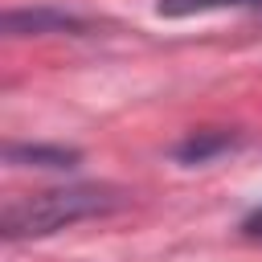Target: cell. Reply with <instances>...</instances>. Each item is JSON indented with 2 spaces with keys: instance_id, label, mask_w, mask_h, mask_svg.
<instances>
[{
  "instance_id": "obj_3",
  "label": "cell",
  "mask_w": 262,
  "mask_h": 262,
  "mask_svg": "<svg viewBox=\"0 0 262 262\" xmlns=\"http://www.w3.org/2000/svg\"><path fill=\"white\" fill-rule=\"evenodd\" d=\"M4 160L12 168H53V172H66V168H78L82 151L78 147H61V143H8Z\"/></svg>"
},
{
  "instance_id": "obj_4",
  "label": "cell",
  "mask_w": 262,
  "mask_h": 262,
  "mask_svg": "<svg viewBox=\"0 0 262 262\" xmlns=\"http://www.w3.org/2000/svg\"><path fill=\"white\" fill-rule=\"evenodd\" d=\"M237 131H225V127H205V131H192L188 139H180L176 143V160L180 164H188V168H196V164H209L213 156H221V151H229V147H237Z\"/></svg>"
},
{
  "instance_id": "obj_6",
  "label": "cell",
  "mask_w": 262,
  "mask_h": 262,
  "mask_svg": "<svg viewBox=\"0 0 262 262\" xmlns=\"http://www.w3.org/2000/svg\"><path fill=\"white\" fill-rule=\"evenodd\" d=\"M242 229H246L250 237H262V205H258L254 213H246V221H242Z\"/></svg>"
},
{
  "instance_id": "obj_5",
  "label": "cell",
  "mask_w": 262,
  "mask_h": 262,
  "mask_svg": "<svg viewBox=\"0 0 262 262\" xmlns=\"http://www.w3.org/2000/svg\"><path fill=\"white\" fill-rule=\"evenodd\" d=\"M160 16H196V12H262V0H160Z\"/></svg>"
},
{
  "instance_id": "obj_2",
  "label": "cell",
  "mask_w": 262,
  "mask_h": 262,
  "mask_svg": "<svg viewBox=\"0 0 262 262\" xmlns=\"http://www.w3.org/2000/svg\"><path fill=\"white\" fill-rule=\"evenodd\" d=\"M4 33L8 37H41V33H86V20L49 4L37 8H8L4 12Z\"/></svg>"
},
{
  "instance_id": "obj_1",
  "label": "cell",
  "mask_w": 262,
  "mask_h": 262,
  "mask_svg": "<svg viewBox=\"0 0 262 262\" xmlns=\"http://www.w3.org/2000/svg\"><path fill=\"white\" fill-rule=\"evenodd\" d=\"M123 205V192L111 184H70V188H45L29 196H12L0 213L4 242H29L49 237L57 229H70L90 217H106Z\"/></svg>"
}]
</instances>
